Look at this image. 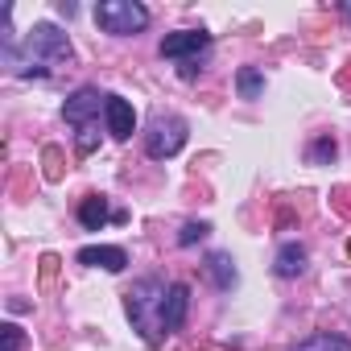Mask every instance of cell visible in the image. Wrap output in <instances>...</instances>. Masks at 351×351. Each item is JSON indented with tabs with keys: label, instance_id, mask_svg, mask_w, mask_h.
Returning <instances> with one entry per match:
<instances>
[{
	"label": "cell",
	"instance_id": "cell-20",
	"mask_svg": "<svg viewBox=\"0 0 351 351\" xmlns=\"http://www.w3.org/2000/svg\"><path fill=\"white\" fill-rule=\"evenodd\" d=\"M54 273H58V256L46 252V256H42V285H46V289L54 285Z\"/></svg>",
	"mask_w": 351,
	"mask_h": 351
},
{
	"label": "cell",
	"instance_id": "cell-6",
	"mask_svg": "<svg viewBox=\"0 0 351 351\" xmlns=\"http://www.w3.org/2000/svg\"><path fill=\"white\" fill-rule=\"evenodd\" d=\"M104 116H108V132L116 141H128L136 132V112H132V104L124 95H108L104 99Z\"/></svg>",
	"mask_w": 351,
	"mask_h": 351
},
{
	"label": "cell",
	"instance_id": "cell-14",
	"mask_svg": "<svg viewBox=\"0 0 351 351\" xmlns=\"http://www.w3.org/2000/svg\"><path fill=\"white\" fill-rule=\"evenodd\" d=\"M42 165H46V169H42L46 182H58V178H62V149H58V145H46V149H42Z\"/></svg>",
	"mask_w": 351,
	"mask_h": 351
},
{
	"label": "cell",
	"instance_id": "cell-1",
	"mask_svg": "<svg viewBox=\"0 0 351 351\" xmlns=\"http://www.w3.org/2000/svg\"><path fill=\"white\" fill-rule=\"evenodd\" d=\"M161 302H165V285L157 277H145L124 293V310L149 343H157V335H161Z\"/></svg>",
	"mask_w": 351,
	"mask_h": 351
},
{
	"label": "cell",
	"instance_id": "cell-5",
	"mask_svg": "<svg viewBox=\"0 0 351 351\" xmlns=\"http://www.w3.org/2000/svg\"><path fill=\"white\" fill-rule=\"evenodd\" d=\"M99 99H108V95H99L95 87H79L66 104H62V116H66V124H75V128H87V124H95V116H99Z\"/></svg>",
	"mask_w": 351,
	"mask_h": 351
},
{
	"label": "cell",
	"instance_id": "cell-4",
	"mask_svg": "<svg viewBox=\"0 0 351 351\" xmlns=\"http://www.w3.org/2000/svg\"><path fill=\"white\" fill-rule=\"evenodd\" d=\"M207 46H211V34H203V29H178V34H165L161 58H199Z\"/></svg>",
	"mask_w": 351,
	"mask_h": 351
},
{
	"label": "cell",
	"instance_id": "cell-18",
	"mask_svg": "<svg viewBox=\"0 0 351 351\" xmlns=\"http://www.w3.org/2000/svg\"><path fill=\"white\" fill-rule=\"evenodd\" d=\"M330 207H335L343 219H351V186H339V191L330 195Z\"/></svg>",
	"mask_w": 351,
	"mask_h": 351
},
{
	"label": "cell",
	"instance_id": "cell-8",
	"mask_svg": "<svg viewBox=\"0 0 351 351\" xmlns=\"http://www.w3.org/2000/svg\"><path fill=\"white\" fill-rule=\"evenodd\" d=\"M186 310H191V289L186 285H169L165 289V302H161V330H178L186 322Z\"/></svg>",
	"mask_w": 351,
	"mask_h": 351
},
{
	"label": "cell",
	"instance_id": "cell-19",
	"mask_svg": "<svg viewBox=\"0 0 351 351\" xmlns=\"http://www.w3.org/2000/svg\"><path fill=\"white\" fill-rule=\"evenodd\" d=\"M0 335H5V351H21V343H25V335H21V326H13V322H5V326H0Z\"/></svg>",
	"mask_w": 351,
	"mask_h": 351
},
{
	"label": "cell",
	"instance_id": "cell-21",
	"mask_svg": "<svg viewBox=\"0 0 351 351\" xmlns=\"http://www.w3.org/2000/svg\"><path fill=\"white\" fill-rule=\"evenodd\" d=\"M347 252H351V244H347Z\"/></svg>",
	"mask_w": 351,
	"mask_h": 351
},
{
	"label": "cell",
	"instance_id": "cell-10",
	"mask_svg": "<svg viewBox=\"0 0 351 351\" xmlns=\"http://www.w3.org/2000/svg\"><path fill=\"white\" fill-rule=\"evenodd\" d=\"M108 219H112V211H108V199H104V195H87V199L79 203V223H83L87 232H99Z\"/></svg>",
	"mask_w": 351,
	"mask_h": 351
},
{
	"label": "cell",
	"instance_id": "cell-13",
	"mask_svg": "<svg viewBox=\"0 0 351 351\" xmlns=\"http://www.w3.org/2000/svg\"><path fill=\"white\" fill-rule=\"evenodd\" d=\"M236 83H240V95H244V99H261V91H265V75H261L256 66H244Z\"/></svg>",
	"mask_w": 351,
	"mask_h": 351
},
{
	"label": "cell",
	"instance_id": "cell-11",
	"mask_svg": "<svg viewBox=\"0 0 351 351\" xmlns=\"http://www.w3.org/2000/svg\"><path fill=\"white\" fill-rule=\"evenodd\" d=\"M207 277L215 281V289H232L236 285V265L228 252H211L207 256Z\"/></svg>",
	"mask_w": 351,
	"mask_h": 351
},
{
	"label": "cell",
	"instance_id": "cell-3",
	"mask_svg": "<svg viewBox=\"0 0 351 351\" xmlns=\"http://www.w3.org/2000/svg\"><path fill=\"white\" fill-rule=\"evenodd\" d=\"M186 136H191V128H186L182 116H157V120L149 124V132H145V153H149L153 161H165V157H173V153H182Z\"/></svg>",
	"mask_w": 351,
	"mask_h": 351
},
{
	"label": "cell",
	"instance_id": "cell-17",
	"mask_svg": "<svg viewBox=\"0 0 351 351\" xmlns=\"http://www.w3.org/2000/svg\"><path fill=\"white\" fill-rule=\"evenodd\" d=\"M95 145H99V136H95V124H87V128H79V136H75V149H79V153L87 157V153H91Z\"/></svg>",
	"mask_w": 351,
	"mask_h": 351
},
{
	"label": "cell",
	"instance_id": "cell-9",
	"mask_svg": "<svg viewBox=\"0 0 351 351\" xmlns=\"http://www.w3.org/2000/svg\"><path fill=\"white\" fill-rule=\"evenodd\" d=\"M273 269H277V277H302V273H306V248H302L298 240L281 244V252H277Z\"/></svg>",
	"mask_w": 351,
	"mask_h": 351
},
{
	"label": "cell",
	"instance_id": "cell-12",
	"mask_svg": "<svg viewBox=\"0 0 351 351\" xmlns=\"http://www.w3.org/2000/svg\"><path fill=\"white\" fill-rule=\"evenodd\" d=\"M293 351H351V343L343 339V335H330V330H318V335H310V339H302Z\"/></svg>",
	"mask_w": 351,
	"mask_h": 351
},
{
	"label": "cell",
	"instance_id": "cell-15",
	"mask_svg": "<svg viewBox=\"0 0 351 351\" xmlns=\"http://www.w3.org/2000/svg\"><path fill=\"white\" fill-rule=\"evenodd\" d=\"M335 153H339L335 136H318V141L310 145V161H314V165H326V161H335Z\"/></svg>",
	"mask_w": 351,
	"mask_h": 351
},
{
	"label": "cell",
	"instance_id": "cell-16",
	"mask_svg": "<svg viewBox=\"0 0 351 351\" xmlns=\"http://www.w3.org/2000/svg\"><path fill=\"white\" fill-rule=\"evenodd\" d=\"M207 232H211L207 223H186V228L178 232V244H182V248H191V244H199V240H203Z\"/></svg>",
	"mask_w": 351,
	"mask_h": 351
},
{
	"label": "cell",
	"instance_id": "cell-2",
	"mask_svg": "<svg viewBox=\"0 0 351 351\" xmlns=\"http://www.w3.org/2000/svg\"><path fill=\"white\" fill-rule=\"evenodd\" d=\"M95 25L104 34L128 38V34H141L149 25V9L136 5V0H104V5L95 9Z\"/></svg>",
	"mask_w": 351,
	"mask_h": 351
},
{
	"label": "cell",
	"instance_id": "cell-7",
	"mask_svg": "<svg viewBox=\"0 0 351 351\" xmlns=\"http://www.w3.org/2000/svg\"><path fill=\"white\" fill-rule=\"evenodd\" d=\"M79 265L108 269V273H124L128 269V252L116 248V244H91V248H79Z\"/></svg>",
	"mask_w": 351,
	"mask_h": 351
}]
</instances>
